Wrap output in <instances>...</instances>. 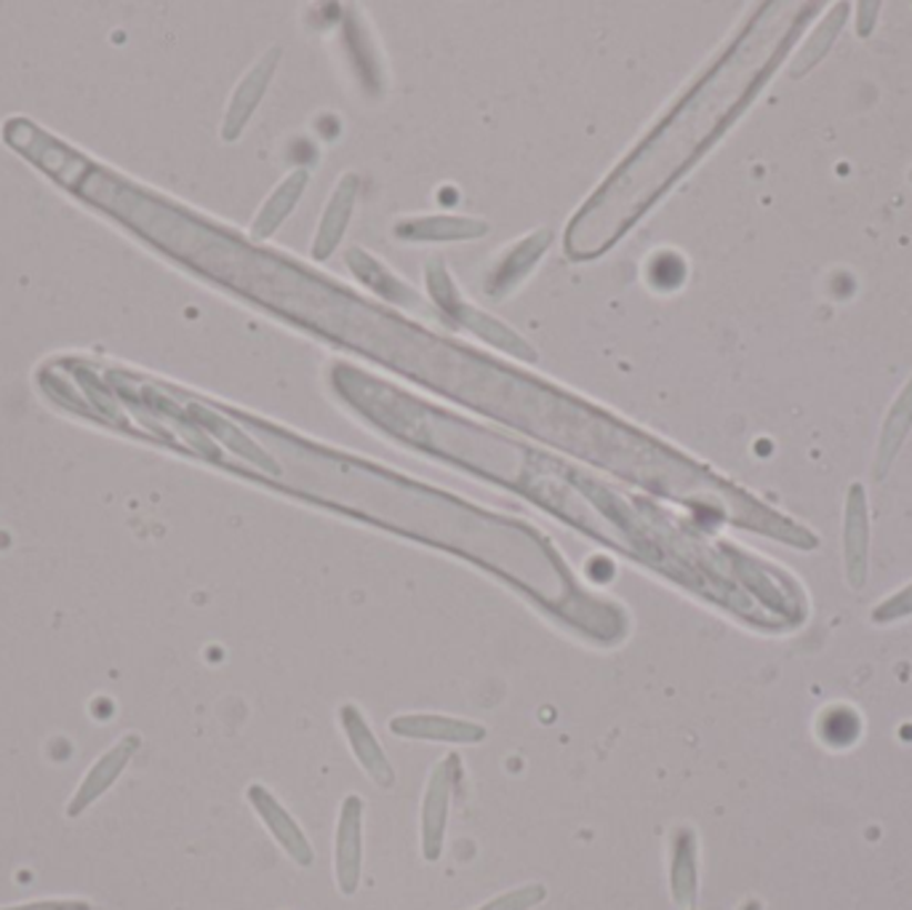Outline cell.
Instances as JSON below:
<instances>
[{"instance_id": "6da1fadb", "label": "cell", "mask_w": 912, "mask_h": 910, "mask_svg": "<svg viewBox=\"0 0 912 910\" xmlns=\"http://www.w3.org/2000/svg\"><path fill=\"white\" fill-rule=\"evenodd\" d=\"M819 735L828 745L835 748H845L859 737V718L854 710L849 708H832L819 721Z\"/></svg>"}]
</instances>
